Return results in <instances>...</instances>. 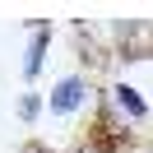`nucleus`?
Masks as SVG:
<instances>
[{"label": "nucleus", "instance_id": "5", "mask_svg": "<svg viewBox=\"0 0 153 153\" xmlns=\"http://www.w3.org/2000/svg\"><path fill=\"white\" fill-rule=\"evenodd\" d=\"M19 153H51V144L47 139H28V144H19Z\"/></svg>", "mask_w": 153, "mask_h": 153}, {"label": "nucleus", "instance_id": "4", "mask_svg": "<svg viewBox=\"0 0 153 153\" xmlns=\"http://www.w3.org/2000/svg\"><path fill=\"white\" fill-rule=\"evenodd\" d=\"M14 116H19V125H37V121H42V93H37V88H28V93L19 97Z\"/></svg>", "mask_w": 153, "mask_h": 153}, {"label": "nucleus", "instance_id": "1", "mask_svg": "<svg viewBox=\"0 0 153 153\" xmlns=\"http://www.w3.org/2000/svg\"><path fill=\"white\" fill-rule=\"evenodd\" d=\"M88 93H93L88 74H84V70H74V74H65V79H56V84H51V93L42 97V111L70 121V116H79V111L88 107Z\"/></svg>", "mask_w": 153, "mask_h": 153}, {"label": "nucleus", "instance_id": "2", "mask_svg": "<svg viewBox=\"0 0 153 153\" xmlns=\"http://www.w3.org/2000/svg\"><path fill=\"white\" fill-rule=\"evenodd\" d=\"M107 111L116 116L121 125H149V102H144V93L134 84H125V79H116L111 88H107Z\"/></svg>", "mask_w": 153, "mask_h": 153}, {"label": "nucleus", "instance_id": "3", "mask_svg": "<svg viewBox=\"0 0 153 153\" xmlns=\"http://www.w3.org/2000/svg\"><path fill=\"white\" fill-rule=\"evenodd\" d=\"M28 33L33 37H28V51H23V84H33L51 56V19H28Z\"/></svg>", "mask_w": 153, "mask_h": 153}]
</instances>
